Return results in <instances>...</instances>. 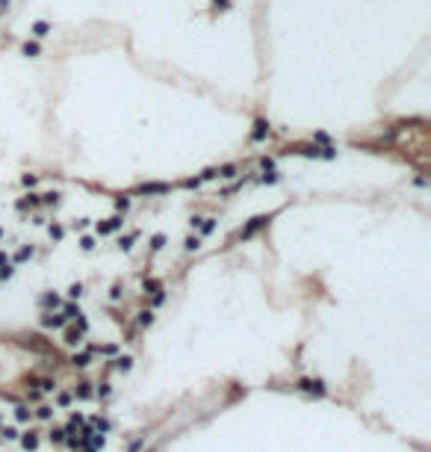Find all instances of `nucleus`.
Instances as JSON below:
<instances>
[{"label":"nucleus","instance_id":"obj_1","mask_svg":"<svg viewBox=\"0 0 431 452\" xmlns=\"http://www.w3.org/2000/svg\"><path fill=\"white\" fill-rule=\"evenodd\" d=\"M284 154H304V157H313V160H334L337 157V148L334 145H292V148H287Z\"/></svg>","mask_w":431,"mask_h":452},{"label":"nucleus","instance_id":"obj_2","mask_svg":"<svg viewBox=\"0 0 431 452\" xmlns=\"http://www.w3.org/2000/svg\"><path fill=\"white\" fill-rule=\"evenodd\" d=\"M21 346L33 349V352H38V355H50V343L45 340V337H38V334H24V337H21Z\"/></svg>","mask_w":431,"mask_h":452},{"label":"nucleus","instance_id":"obj_3","mask_svg":"<svg viewBox=\"0 0 431 452\" xmlns=\"http://www.w3.org/2000/svg\"><path fill=\"white\" fill-rule=\"evenodd\" d=\"M269 219H272V216H254V219H248V225H245V228L240 231V239H251L254 234L260 231V228L269 225Z\"/></svg>","mask_w":431,"mask_h":452},{"label":"nucleus","instance_id":"obj_4","mask_svg":"<svg viewBox=\"0 0 431 452\" xmlns=\"http://www.w3.org/2000/svg\"><path fill=\"white\" fill-rule=\"evenodd\" d=\"M299 390H304V393H316V396H325V381L322 379H301L299 384H296Z\"/></svg>","mask_w":431,"mask_h":452},{"label":"nucleus","instance_id":"obj_5","mask_svg":"<svg viewBox=\"0 0 431 452\" xmlns=\"http://www.w3.org/2000/svg\"><path fill=\"white\" fill-rule=\"evenodd\" d=\"M42 325H45V328H53V331H60V328L68 325V319H65V313H53V310H48V313L42 316Z\"/></svg>","mask_w":431,"mask_h":452},{"label":"nucleus","instance_id":"obj_6","mask_svg":"<svg viewBox=\"0 0 431 452\" xmlns=\"http://www.w3.org/2000/svg\"><path fill=\"white\" fill-rule=\"evenodd\" d=\"M124 225V219H121V216H112V219H104V222H97V234H101V237H107V234H112V231H119V228Z\"/></svg>","mask_w":431,"mask_h":452},{"label":"nucleus","instance_id":"obj_7","mask_svg":"<svg viewBox=\"0 0 431 452\" xmlns=\"http://www.w3.org/2000/svg\"><path fill=\"white\" fill-rule=\"evenodd\" d=\"M269 119H257V124H254V130H251V142H263V139H269Z\"/></svg>","mask_w":431,"mask_h":452},{"label":"nucleus","instance_id":"obj_8","mask_svg":"<svg viewBox=\"0 0 431 452\" xmlns=\"http://www.w3.org/2000/svg\"><path fill=\"white\" fill-rule=\"evenodd\" d=\"M18 438H21V446H24L27 452H33L38 446V435L36 431H24V435H18Z\"/></svg>","mask_w":431,"mask_h":452},{"label":"nucleus","instance_id":"obj_9","mask_svg":"<svg viewBox=\"0 0 431 452\" xmlns=\"http://www.w3.org/2000/svg\"><path fill=\"white\" fill-rule=\"evenodd\" d=\"M42 204V195H36V192H27L24 198L18 201V210H27V207H38Z\"/></svg>","mask_w":431,"mask_h":452},{"label":"nucleus","instance_id":"obj_10","mask_svg":"<svg viewBox=\"0 0 431 452\" xmlns=\"http://www.w3.org/2000/svg\"><path fill=\"white\" fill-rule=\"evenodd\" d=\"M237 163H228V166H219L215 168V178H222V180H228V178H237Z\"/></svg>","mask_w":431,"mask_h":452},{"label":"nucleus","instance_id":"obj_11","mask_svg":"<svg viewBox=\"0 0 431 452\" xmlns=\"http://www.w3.org/2000/svg\"><path fill=\"white\" fill-rule=\"evenodd\" d=\"M42 305L48 310H56V308H62V298L56 296V293H45V296H42Z\"/></svg>","mask_w":431,"mask_h":452},{"label":"nucleus","instance_id":"obj_12","mask_svg":"<svg viewBox=\"0 0 431 452\" xmlns=\"http://www.w3.org/2000/svg\"><path fill=\"white\" fill-rule=\"evenodd\" d=\"M142 195H154V192H168V183H142L139 186Z\"/></svg>","mask_w":431,"mask_h":452},{"label":"nucleus","instance_id":"obj_13","mask_svg":"<svg viewBox=\"0 0 431 452\" xmlns=\"http://www.w3.org/2000/svg\"><path fill=\"white\" fill-rule=\"evenodd\" d=\"M136 239H139V231H130L127 237H121V239H119V249H121V251H130Z\"/></svg>","mask_w":431,"mask_h":452},{"label":"nucleus","instance_id":"obj_14","mask_svg":"<svg viewBox=\"0 0 431 452\" xmlns=\"http://www.w3.org/2000/svg\"><path fill=\"white\" fill-rule=\"evenodd\" d=\"M80 340H83V331H80V328H68V331H65V343L68 346H80Z\"/></svg>","mask_w":431,"mask_h":452},{"label":"nucleus","instance_id":"obj_15","mask_svg":"<svg viewBox=\"0 0 431 452\" xmlns=\"http://www.w3.org/2000/svg\"><path fill=\"white\" fill-rule=\"evenodd\" d=\"M74 393H77V399H92V384H89V381H80V384L74 387Z\"/></svg>","mask_w":431,"mask_h":452},{"label":"nucleus","instance_id":"obj_16","mask_svg":"<svg viewBox=\"0 0 431 452\" xmlns=\"http://www.w3.org/2000/svg\"><path fill=\"white\" fill-rule=\"evenodd\" d=\"M33 36H36V39L50 36V24H48V21H36V24H33Z\"/></svg>","mask_w":431,"mask_h":452},{"label":"nucleus","instance_id":"obj_17","mask_svg":"<svg viewBox=\"0 0 431 452\" xmlns=\"http://www.w3.org/2000/svg\"><path fill=\"white\" fill-rule=\"evenodd\" d=\"M89 357H92V352L86 349V352H77V355L71 357V364H74V367H80V369H83V367H89Z\"/></svg>","mask_w":431,"mask_h":452},{"label":"nucleus","instance_id":"obj_18","mask_svg":"<svg viewBox=\"0 0 431 452\" xmlns=\"http://www.w3.org/2000/svg\"><path fill=\"white\" fill-rule=\"evenodd\" d=\"M142 290H145V293H151V296H154V293H160V290H163V284H160L156 278H145V281H142Z\"/></svg>","mask_w":431,"mask_h":452},{"label":"nucleus","instance_id":"obj_19","mask_svg":"<svg viewBox=\"0 0 431 452\" xmlns=\"http://www.w3.org/2000/svg\"><path fill=\"white\" fill-rule=\"evenodd\" d=\"M198 228H201V237H210V234L215 231V219H213V216H210V219H201V222H198Z\"/></svg>","mask_w":431,"mask_h":452},{"label":"nucleus","instance_id":"obj_20","mask_svg":"<svg viewBox=\"0 0 431 452\" xmlns=\"http://www.w3.org/2000/svg\"><path fill=\"white\" fill-rule=\"evenodd\" d=\"M136 322H139V328H151V325H154V310H142Z\"/></svg>","mask_w":431,"mask_h":452},{"label":"nucleus","instance_id":"obj_21","mask_svg":"<svg viewBox=\"0 0 431 452\" xmlns=\"http://www.w3.org/2000/svg\"><path fill=\"white\" fill-rule=\"evenodd\" d=\"M21 53H24V56H38L42 48H38L36 42H24V45H21Z\"/></svg>","mask_w":431,"mask_h":452},{"label":"nucleus","instance_id":"obj_22","mask_svg":"<svg viewBox=\"0 0 431 452\" xmlns=\"http://www.w3.org/2000/svg\"><path fill=\"white\" fill-rule=\"evenodd\" d=\"M30 417H33V411H30L27 405H18V408H15V420H18V423H27Z\"/></svg>","mask_w":431,"mask_h":452},{"label":"nucleus","instance_id":"obj_23","mask_svg":"<svg viewBox=\"0 0 431 452\" xmlns=\"http://www.w3.org/2000/svg\"><path fill=\"white\" fill-rule=\"evenodd\" d=\"M42 204H48V207H56V204H60V192L53 190V192H45V195H42Z\"/></svg>","mask_w":431,"mask_h":452},{"label":"nucleus","instance_id":"obj_24","mask_svg":"<svg viewBox=\"0 0 431 452\" xmlns=\"http://www.w3.org/2000/svg\"><path fill=\"white\" fill-rule=\"evenodd\" d=\"M160 249H166V234H154L151 237V251H160Z\"/></svg>","mask_w":431,"mask_h":452},{"label":"nucleus","instance_id":"obj_25","mask_svg":"<svg viewBox=\"0 0 431 452\" xmlns=\"http://www.w3.org/2000/svg\"><path fill=\"white\" fill-rule=\"evenodd\" d=\"M33 384H38V390H45V393L56 390V384H53V379H38V381H33Z\"/></svg>","mask_w":431,"mask_h":452},{"label":"nucleus","instance_id":"obj_26","mask_svg":"<svg viewBox=\"0 0 431 452\" xmlns=\"http://www.w3.org/2000/svg\"><path fill=\"white\" fill-rule=\"evenodd\" d=\"M183 249H186V251H198V249H201V237H186Z\"/></svg>","mask_w":431,"mask_h":452},{"label":"nucleus","instance_id":"obj_27","mask_svg":"<svg viewBox=\"0 0 431 452\" xmlns=\"http://www.w3.org/2000/svg\"><path fill=\"white\" fill-rule=\"evenodd\" d=\"M62 313H65V319H77V316H80V308H77V305H65Z\"/></svg>","mask_w":431,"mask_h":452},{"label":"nucleus","instance_id":"obj_28","mask_svg":"<svg viewBox=\"0 0 431 452\" xmlns=\"http://www.w3.org/2000/svg\"><path fill=\"white\" fill-rule=\"evenodd\" d=\"M115 367L121 369V372H127V369L133 367V357L130 355H124V357H119V361H115Z\"/></svg>","mask_w":431,"mask_h":452},{"label":"nucleus","instance_id":"obj_29","mask_svg":"<svg viewBox=\"0 0 431 452\" xmlns=\"http://www.w3.org/2000/svg\"><path fill=\"white\" fill-rule=\"evenodd\" d=\"M30 257H33V246H30V249H21V251H18V254H15V263H24V260H30Z\"/></svg>","mask_w":431,"mask_h":452},{"label":"nucleus","instance_id":"obj_30","mask_svg":"<svg viewBox=\"0 0 431 452\" xmlns=\"http://www.w3.org/2000/svg\"><path fill=\"white\" fill-rule=\"evenodd\" d=\"M68 296H71L74 302H77V298L83 296V284H80V281H77V284H71V287H68Z\"/></svg>","mask_w":431,"mask_h":452},{"label":"nucleus","instance_id":"obj_31","mask_svg":"<svg viewBox=\"0 0 431 452\" xmlns=\"http://www.w3.org/2000/svg\"><path fill=\"white\" fill-rule=\"evenodd\" d=\"M36 183H38V175H24L21 178V186H27V190H33Z\"/></svg>","mask_w":431,"mask_h":452},{"label":"nucleus","instance_id":"obj_32","mask_svg":"<svg viewBox=\"0 0 431 452\" xmlns=\"http://www.w3.org/2000/svg\"><path fill=\"white\" fill-rule=\"evenodd\" d=\"M36 417L38 420H50V417H53V408H50V405H42V408L36 411Z\"/></svg>","mask_w":431,"mask_h":452},{"label":"nucleus","instance_id":"obj_33","mask_svg":"<svg viewBox=\"0 0 431 452\" xmlns=\"http://www.w3.org/2000/svg\"><path fill=\"white\" fill-rule=\"evenodd\" d=\"M260 180H263V183H278V180H281V172H275V168H272V172H266Z\"/></svg>","mask_w":431,"mask_h":452},{"label":"nucleus","instance_id":"obj_34","mask_svg":"<svg viewBox=\"0 0 431 452\" xmlns=\"http://www.w3.org/2000/svg\"><path fill=\"white\" fill-rule=\"evenodd\" d=\"M115 210H119V213H127V210H130V198H115Z\"/></svg>","mask_w":431,"mask_h":452},{"label":"nucleus","instance_id":"obj_35","mask_svg":"<svg viewBox=\"0 0 431 452\" xmlns=\"http://www.w3.org/2000/svg\"><path fill=\"white\" fill-rule=\"evenodd\" d=\"M12 266H9V263H3V266H0V281H9V278H12Z\"/></svg>","mask_w":431,"mask_h":452},{"label":"nucleus","instance_id":"obj_36","mask_svg":"<svg viewBox=\"0 0 431 452\" xmlns=\"http://www.w3.org/2000/svg\"><path fill=\"white\" fill-rule=\"evenodd\" d=\"M0 435H3L6 440H18V428H15V426H6L3 431H0Z\"/></svg>","mask_w":431,"mask_h":452},{"label":"nucleus","instance_id":"obj_37","mask_svg":"<svg viewBox=\"0 0 431 452\" xmlns=\"http://www.w3.org/2000/svg\"><path fill=\"white\" fill-rule=\"evenodd\" d=\"M48 231H50V237H53V239H62V237H65V228H62V225H50Z\"/></svg>","mask_w":431,"mask_h":452},{"label":"nucleus","instance_id":"obj_38","mask_svg":"<svg viewBox=\"0 0 431 452\" xmlns=\"http://www.w3.org/2000/svg\"><path fill=\"white\" fill-rule=\"evenodd\" d=\"M95 352H101V355H115V352H119V346L107 343V346H101V349H95Z\"/></svg>","mask_w":431,"mask_h":452},{"label":"nucleus","instance_id":"obj_39","mask_svg":"<svg viewBox=\"0 0 431 452\" xmlns=\"http://www.w3.org/2000/svg\"><path fill=\"white\" fill-rule=\"evenodd\" d=\"M92 423L97 426V431H101V435H104V431H109V420H101V417H95Z\"/></svg>","mask_w":431,"mask_h":452},{"label":"nucleus","instance_id":"obj_40","mask_svg":"<svg viewBox=\"0 0 431 452\" xmlns=\"http://www.w3.org/2000/svg\"><path fill=\"white\" fill-rule=\"evenodd\" d=\"M80 249L92 251V249H95V237H83V239H80Z\"/></svg>","mask_w":431,"mask_h":452},{"label":"nucleus","instance_id":"obj_41","mask_svg":"<svg viewBox=\"0 0 431 452\" xmlns=\"http://www.w3.org/2000/svg\"><path fill=\"white\" fill-rule=\"evenodd\" d=\"M260 168H263V172H272V168H275V160H272V157H263V160H260Z\"/></svg>","mask_w":431,"mask_h":452},{"label":"nucleus","instance_id":"obj_42","mask_svg":"<svg viewBox=\"0 0 431 452\" xmlns=\"http://www.w3.org/2000/svg\"><path fill=\"white\" fill-rule=\"evenodd\" d=\"M50 440H53V443H62V440H65V431H62V428H53V431H50Z\"/></svg>","mask_w":431,"mask_h":452},{"label":"nucleus","instance_id":"obj_43","mask_svg":"<svg viewBox=\"0 0 431 452\" xmlns=\"http://www.w3.org/2000/svg\"><path fill=\"white\" fill-rule=\"evenodd\" d=\"M74 322H77V328H80V331H83V334L89 331V319H86L83 313H80V316H77V319H74Z\"/></svg>","mask_w":431,"mask_h":452},{"label":"nucleus","instance_id":"obj_44","mask_svg":"<svg viewBox=\"0 0 431 452\" xmlns=\"http://www.w3.org/2000/svg\"><path fill=\"white\" fill-rule=\"evenodd\" d=\"M313 142H319V145H331V139H328V133H313Z\"/></svg>","mask_w":431,"mask_h":452},{"label":"nucleus","instance_id":"obj_45","mask_svg":"<svg viewBox=\"0 0 431 452\" xmlns=\"http://www.w3.org/2000/svg\"><path fill=\"white\" fill-rule=\"evenodd\" d=\"M204 180L201 178H189V180H183V186H186V190H195V186H201Z\"/></svg>","mask_w":431,"mask_h":452},{"label":"nucleus","instance_id":"obj_46","mask_svg":"<svg viewBox=\"0 0 431 452\" xmlns=\"http://www.w3.org/2000/svg\"><path fill=\"white\" fill-rule=\"evenodd\" d=\"M213 6L219 12H225V9H230V0H213Z\"/></svg>","mask_w":431,"mask_h":452},{"label":"nucleus","instance_id":"obj_47","mask_svg":"<svg viewBox=\"0 0 431 452\" xmlns=\"http://www.w3.org/2000/svg\"><path fill=\"white\" fill-rule=\"evenodd\" d=\"M198 178H201V180H213V178H215V168H204Z\"/></svg>","mask_w":431,"mask_h":452},{"label":"nucleus","instance_id":"obj_48","mask_svg":"<svg viewBox=\"0 0 431 452\" xmlns=\"http://www.w3.org/2000/svg\"><path fill=\"white\" fill-rule=\"evenodd\" d=\"M56 402L65 408V405H71V396H68V393H60V396H56Z\"/></svg>","mask_w":431,"mask_h":452},{"label":"nucleus","instance_id":"obj_49","mask_svg":"<svg viewBox=\"0 0 431 452\" xmlns=\"http://www.w3.org/2000/svg\"><path fill=\"white\" fill-rule=\"evenodd\" d=\"M3 263H9V254H6V251H0V266H3Z\"/></svg>","mask_w":431,"mask_h":452},{"label":"nucleus","instance_id":"obj_50","mask_svg":"<svg viewBox=\"0 0 431 452\" xmlns=\"http://www.w3.org/2000/svg\"><path fill=\"white\" fill-rule=\"evenodd\" d=\"M0 237H3V228H0Z\"/></svg>","mask_w":431,"mask_h":452}]
</instances>
